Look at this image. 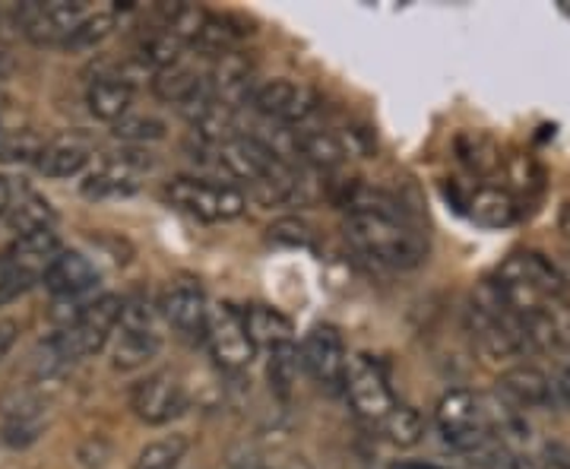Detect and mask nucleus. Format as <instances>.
Returning a JSON list of instances; mask_svg holds the SVG:
<instances>
[{"mask_svg": "<svg viewBox=\"0 0 570 469\" xmlns=\"http://www.w3.org/2000/svg\"><path fill=\"white\" fill-rule=\"evenodd\" d=\"M346 238L358 254L393 270H412L428 257L425 238L406 213H348Z\"/></svg>", "mask_w": 570, "mask_h": 469, "instance_id": "nucleus-1", "label": "nucleus"}, {"mask_svg": "<svg viewBox=\"0 0 570 469\" xmlns=\"http://www.w3.org/2000/svg\"><path fill=\"white\" fill-rule=\"evenodd\" d=\"M494 289L517 317H527V314H539V311L558 305L564 299L568 280L542 254L520 251V254H510L508 261L498 266Z\"/></svg>", "mask_w": 570, "mask_h": 469, "instance_id": "nucleus-2", "label": "nucleus"}, {"mask_svg": "<svg viewBox=\"0 0 570 469\" xmlns=\"http://www.w3.org/2000/svg\"><path fill=\"white\" fill-rule=\"evenodd\" d=\"M165 197H168L171 206H178V209L197 216V219H206V223L238 219L247 206V197L235 184L206 182V178H190V175L168 182Z\"/></svg>", "mask_w": 570, "mask_h": 469, "instance_id": "nucleus-3", "label": "nucleus"}, {"mask_svg": "<svg viewBox=\"0 0 570 469\" xmlns=\"http://www.w3.org/2000/svg\"><path fill=\"white\" fill-rule=\"evenodd\" d=\"M89 20L82 3L70 0H26L17 7V22H20L22 36L41 45V48H67L70 39L80 32L82 22Z\"/></svg>", "mask_w": 570, "mask_h": 469, "instance_id": "nucleus-4", "label": "nucleus"}, {"mask_svg": "<svg viewBox=\"0 0 570 469\" xmlns=\"http://www.w3.org/2000/svg\"><path fill=\"white\" fill-rule=\"evenodd\" d=\"M343 390H346L348 407L355 409V416L371 422V426H381L393 412V407H396L384 368H381L377 359H371L365 352L348 359Z\"/></svg>", "mask_w": 570, "mask_h": 469, "instance_id": "nucleus-5", "label": "nucleus"}, {"mask_svg": "<svg viewBox=\"0 0 570 469\" xmlns=\"http://www.w3.org/2000/svg\"><path fill=\"white\" fill-rule=\"evenodd\" d=\"M204 343L209 346V355L216 359V365L238 371V368L250 365L254 359V340L247 333L245 314L235 305H209V317H206Z\"/></svg>", "mask_w": 570, "mask_h": 469, "instance_id": "nucleus-6", "label": "nucleus"}, {"mask_svg": "<svg viewBox=\"0 0 570 469\" xmlns=\"http://www.w3.org/2000/svg\"><path fill=\"white\" fill-rule=\"evenodd\" d=\"M118 326H121V333L115 343V365L124 371L146 365L163 346V336L156 333V307L146 299H124V314Z\"/></svg>", "mask_w": 570, "mask_h": 469, "instance_id": "nucleus-7", "label": "nucleus"}, {"mask_svg": "<svg viewBox=\"0 0 570 469\" xmlns=\"http://www.w3.org/2000/svg\"><path fill=\"white\" fill-rule=\"evenodd\" d=\"M302 365L326 390L346 384V343L333 324H314L302 340Z\"/></svg>", "mask_w": 570, "mask_h": 469, "instance_id": "nucleus-8", "label": "nucleus"}, {"mask_svg": "<svg viewBox=\"0 0 570 469\" xmlns=\"http://www.w3.org/2000/svg\"><path fill=\"white\" fill-rule=\"evenodd\" d=\"M130 409L137 412V419H142L146 426H168L171 419H178L187 409L181 381L171 371L146 374L130 390Z\"/></svg>", "mask_w": 570, "mask_h": 469, "instance_id": "nucleus-9", "label": "nucleus"}, {"mask_svg": "<svg viewBox=\"0 0 570 469\" xmlns=\"http://www.w3.org/2000/svg\"><path fill=\"white\" fill-rule=\"evenodd\" d=\"M250 105H254V111H261L269 121L305 124L321 108V96L305 82L266 80L257 86Z\"/></svg>", "mask_w": 570, "mask_h": 469, "instance_id": "nucleus-10", "label": "nucleus"}, {"mask_svg": "<svg viewBox=\"0 0 570 469\" xmlns=\"http://www.w3.org/2000/svg\"><path fill=\"white\" fill-rule=\"evenodd\" d=\"M165 324L171 326L181 340H204L206 333V317H209V302H206V292L200 283L194 280H178L175 286L165 289L163 302H159Z\"/></svg>", "mask_w": 570, "mask_h": 469, "instance_id": "nucleus-11", "label": "nucleus"}, {"mask_svg": "<svg viewBox=\"0 0 570 469\" xmlns=\"http://www.w3.org/2000/svg\"><path fill=\"white\" fill-rule=\"evenodd\" d=\"M498 397L501 403L517 409H549L561 407L558 393H554V381L542 368L532 365H513L498 378Z\"/></svg>", "mask_w": 570, "mask_h": 469, "instance_id": "nucleus-12", "label": "nucleus"}, {"mask_svg": "<svg viewBox=\"0 0 570 469\" xmlns=\"http://www.w3.org/2000/svg\"><path fill=\"white\" fill-rule=\"evenodd\" d=\"M209 77V92L216 102L228 105L238 111V105H245L247 99H254V63L247 61L242 51H232L216 61V67L206 74Z\"/></svg>", "mask_w": 570, "mask_h": 469, "instance_id": "nucleus-13", "label": "nucleus"}, {"mask_svg": "<svg viewBox=\"0 0 570 469\" xmlns=\"http://www.w3.org/2000/svg\"><path fill=\"white\" fill-rule=\"evenodd\" d=\"M41 283L55 299H77V295H89L96 289L99 270L89 257H82L80 251H61V257L48 266Z\"/></svg>", "mask_w": 570, "mask_h": 469, "instance_id": "nucleus-14", "label": "nucleus"}, {"mask_svg": "<svg viewBox=\"0 0 570 469\" xmlns=\"http://www.w3.org/2000/svg\"><path fill=\"white\" fill-rule=\"evenodd\" d=\"M140 168L142 159H134V153H124L115 159H105L92 175H86L82 182V194L92 201H105V197H127L140 187Z\"/></svg>", "mask_w": 570, "mask_h": 469, "instance_id": "nucleus-15", "label": "nucleus"}, {"mask_svg": "<svg viewBox=\"0 0 570 469\" xmlns=\"http://www.w3.org/2000/svg\"><path fill=\"white\" fill-rule=\"evenodd\" d=\"M295 153L298 159H305L314 168H340V165L352 159V140L346 134L330 130V127H314V130H295Z\"/></svg>", "mask_w": 570, "mask_h": 469, "instance_id": "nucleus-16", "label": "nucleus"}, {"mask_svg": "<svg viewBox=\"0 0 570 469\" xmlns=\"http://www.w3.org/2000/svg\"><path fill=\"white\" fill-rule=\"evenodd\" d=\"M86 105L99 121L118 124L121 118H127V111L134 105V82L127 80L124 74H102V77L89 82Z\"/></svg>", "mask_w": 570, "mask_h": 469, "instance_id": "nucleus-17", "label": "nucleus"}, {"mask_svg": "<svg viewBox=\"0 0 570 469\" xmlns=\"http://www.w3.org/2000/svg\"><path fill=\"white\" fill-rule=\"evenodd\" d=\"M153 92L171 105H194L197 99L209 96V77L200 74L197 67L190 63H175V67H165L159 74H153Z\"/></svg>", "mask_w": 570, "mask_h": 469, "instance_id": "nucleus-18", "label": "nucleus"}, {"mask_svg": "<svg viewBox=\"0 0 570 469\" xmlns=\"http://www.w3.org/2000/svg\"><path fill=\"white\" fill-rule=\"evenodd\" d=\"M61 238H58L51 228H41V232H32V235H20L13 245L7 247V254H10L22 273H29L36 283L45 280L48 266L61 257Z\"/></svg>", "mask_w": 570, "mask_h": 469, "instance_id": "nucleus-19", "label": "nucleus"}, {"mask_svg": "<svg viewBox=\"0 0 570 469\" xmlns=\"http://www.w3.org/2000/svg\"><path fill=\"white\" fill-rule=\"evenodd\" d=\"M466 206L472 223L485 225V228H508L520 219V204L504 187H479Z\"/></svg>", "mask_w": 570, "mask_h": 469, "instance_id": "nucleus-20", "label": "nucleus"}, {"mask_svg": "<svg viewBox=\"0 0 570 469\" xmlns=\"http://www.w3.org/2000/svg\"><path fill=\"white\" fill-rule=\"evenodd\" d=\"M245 26L235 20V17H219V13H206L204 29L200 36L194 39L190 48H197L200 55H209V58H225L238 48V41L245 39Z\"/></svg>", "mask_w": 570, "mask_h": 469, "instance_id": "nucleus-21", "label": "nucleus"}, {"mask_svg": "<svg viewBox=\"0 0 570 469\" xmlns=\"http://www.w3.org/2000/svg\"><path fill=\"white\" fill-rule=\"evenodd\" d=\"M242 314H245L247 333H250L254 346L276 349L292 343V321L285 317L283 311L269 305H250Z\"/></svg>", "mask_w": 570, "mask_h": 469, "instance_id": "nucleus-22", "label": "nucleus"}, {"mask_svg": "<svg viewBox=\"0 0 570 469\" xmlns=\"http://www.w3.org/2000/svg\"><path fill=\"white\" fill-rule=\"evenodd\" d=\"M10 228L20 235H32V232H41V228H51L55 223V209L51 204L39 197L36 190H22L20 197L10 204V216H7Z\"/></svg>", "mask_w": 570, "mask_h": 469, "instance_id": "nucleus-23", "label": "nucleus"}, {"mask_svg": "<svg viewBox=\"0 0 570 469\" xmlns=\"http://www.w3.org/2000/svg\"><path fill=\"white\" fill-rule=\"evenodd\" d=\"M298 368L305 365H302V349L295 346V343L269 349L266 378H269V390H273L279 400H288V397H292V390L298 384Z\"/></svg>", "mask_w": 570, "mask_h": 469, "instance_id": "nucleus-24", "label": "nucleus"}, {"mask_svg": "<svg viewBox=\"0 0 570 469\" xmlns=\"http://www.w3.org/2000/svg\"><path fill=\"white\" fill-rule=\"evenodd\" d=\"M187 48L178 36H171L168 29H156L149 36H142L137 45V61L142 67H149L153 74H159L165 67H175L181 63V51Z\"/></svg>", "mask_w": 570, "mask_h": 469, "instance_id": "nucleus-25", "label": "nucleus"}, {"mask_svg": "<svg viewBox=\"0 0 570 469\" xmlns=\"http://www.w3.org/2000/svg\"><path fill=\"white\" fill-rule=\"evenodd\" d=\"M89 163V153L80 144H48L41 149L39 168L45 178H70V175H80L82 168Z\"/></svg>", "mask_w": 570, "mask_h": 469, "instance_id": "nucleus-26", "label": "nucleus"}, {"mask_svg": "<svg viewBox=\"0 0 570 469\" xmlns=\"http://www.w3.org/2000/svg\"><path fill=\"white\" fill-rule=\"evenodd\" d=\"M377 429L384 431V438H387L393 448L406 450V448H415V444L422 441V434H425V422H422L419 409L396 403L393 412H390L387 419H384Z\"/></svg>", "mask_w": 570, "mask_h": 469, "instance_id": "nucleus-27", "label": "nucleus"}, {"mask_svg": "<svg viewBox=\"0 0 570 469\" xmlns=\"http://www.w3.org/2000/svg\"><path fill=\"white\" fill-rule=\"evenodd\" d=\"M187 457V438L184 434H168L137 453L134 469H178L181 460Z\"/></svg>", "mask_w": 570, "mask_h": 469, "instance_id": "nucleus-28", "label": "nucleus"}, {"mask_svg": "<svg viewBox=\"0 0 570 469\" xmlns=\"http://www.w3.org/2000/svg\"><path fill=\"white\" fill-rule=\"evenodd\" d=\"M165 121L153 118V115H127L115 124V137L127 140V144H156L165 137Z\"/></svg>", "mask_w": 570, "mask_h": 469, "instance_id": "nucleus-29", "label": "nucleus"}, {"mask_svg": "<svg viewBox=\"0 0 570 469\" xmlns=\"http://www.w3.org/2000/svg\"><path fill=\"white\" fill-rule=\"evenodd\" d=\"M48 144H41L36 134L29 130H13L0 137V159L3 163H39L41 149Z\"/></svg>", "mask_w": 570, "mask_h": 469, "instance_id": "nucleus-30", "label": "nucleus"}, {"mask_svg": "<svg viewBox=\"0 0 570 469\" xmlns=\"http://www.w3.org/2000/svg\"><path fill=\"white\" fill-rule=\"evenodd\" d=\"M32 286H36V280L29 273H22L17 261L3 251L0 254V307L17 302L22 292H29Z\"/></svg>", "mask_w": 570, "mask_h": 469, "instance_id": "nucleus-31", "label": "nucleus"}, {"mask_svg": "<svg viewBox=\"0 0 570 469\" xmlns=\"http://www.w3.org/2000/svg\"><path fill=\"white\" fill-rule=\"evenodd\" d=\"M111 32H115V17H111V13H96V17H89V20L82 22L80 32L70 39L67 48H73V51H89V48L102 45Z\"/></svg>", "mask_w": 570, "mask_h": 469, "instance_id": "nucleus-32", "label": "nucleus"}, {"mask_svg": "<svg viewBox=\"0 0 570 469\" xmlns=\"http://www.w3.org/2000/svg\"><path fill=\"white\" fill-rule=\"evenodd\" d=\"M269 238L276 242V245H288V247H307L311 245V238H314V232H311V225L305 219H298V216H285L279 223L269 225Z\"/></svg>", "mask_w": 570, "mask_h": 469, "instance_id": "nucleus-33", "label": "nucleus"}, {"mask_svg": "<svg viewBox=\"0 0 570 469\" xmlns=\"http://www.w3.org/2000/svg\"><path fill=\"white\" fill-rule=\"evenodd\" d=\"M17 336H20V324L17 321H0V359L13 349Z\"/></svg>", "mask_w": 570, "mask_h": 469, "instance_id": "nucleus-34", "label": "nucleus"}, {"mask_svg": "<svg viewBox=\"0 0 570 469\" xmlns=\"http://www.w3.org/2000/svg\"><path fill=\"white\" fill-rule=\"evenodd\" d=\"M551 381H554V393H558V403L570 409V368H561V371H558V374H554Z\"/></svg>", "mask_w": 570, "mask_h": 469, "instance_id": "nucleus-35", "label": "nucleus"}, {"mask_svg": "<svg viewBox=\"0 0 570 469\" xmlns=\"http://www.w3.org/2000/svg\"><path fill=\"white\" fill-rule=\"evenodd\" d=\"M10 204H13V187H10V182L0 175V223L10 216Z\"/></svg>", "mask_w": 570, "mask_h": 469, "instance_id": "nucleus-36", "label": "nucleus"}, {"mask_svg": "<svg viewBox=\"0 0 570 469\" xmlns=\"http://www.w3.org/2000/svg\"><path fill=\"white\" fill-rule=\"evenodd\" d=\"M561 232L570 238V204L564 206V213H561Z\"/></svg>", "mask_w": 570, "mask_h": 469, "instance_id": "nucleus-37", "label": "nucleus"}, {"mask_svg": "<svg viewBox=\"0 0 570 469\" xmlns=\"http://www.w3.org/2000/svg\"><path fill=\"white\" fill-rule=\"evenodd\" d=\"M250 469H269V467H250Z\"/></svg>", "mask_w": 570, "mask_h": 469, "instance_id": "nucleus-38", "label": "nucleus"}]
</instances>
